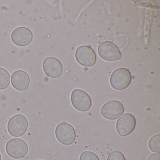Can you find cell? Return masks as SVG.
Segmentation results:
<instances>
[{"label": "cell", "instance_id": "2", "mask_svg": "<svg viewBox=\"0 0 160 160\" xmlns=\"http://www.w3.org/2000/svg\"><path fill=\"white\" fill-rule=\"evenodd\" d=\"M132 80L131 72L128 69L120 68L114 71L110 78L111 87L117 90L124 89L128 87Z\"/></svg>", "mask_w": 160, "mask_h": 160}, {"label": "cell", "instance_id": "8", "mask_svg": "<svg viewBox=\"0 0 160 160\" xmlns=\"http://www.w3.org/2000/svg\"><path fill=\"white\" fill-rule=\"evenodd\" d=\"M136 121L132 114L126 113L122 115L117 121L116 130L121 136H126L135 128Z\"/></svg>", "mask_w": 160, "mask_h": 160}, {"label": "cell", "instance_id": "1", "mask_svg": "<svg viewBox=\"0 0 160 160\" xmlns=\"http://www.w3.org/2000/svg\"><path fill=\"white\" fill-rule=\"evenodd\" d=\"M28 127L27 118L22 114H17L11 118L7 129L9 134L14 137L22 136L27 132Z\"/></svg>", "mask_w": 160, "mask_h": 160}, {"label": "cell", "instance_id": "7", "mask_svg": "<svg viewBox=\"0 0 160 160\" xmlns=\"http://www.w3.org/2000/svg\"><path fill=\"white\" fill-rule=\"evenodd\" d=\"M75 58L79 64L85 67H92L96 63V54L93 49L88 46L78 47L76 51Z\"/></svg>", "mask_w": 160, "mask_h": 160}, {"label": "cell", "instance_id": "14", "mask_svg": "<svg viewBox=\"0 0 160 160\" xmlns=\"http://www.w3.org/2000/svg\"><path fill=\"white\" fill-rule=\"evenodd\" d=\"M149 148L152 152H160V134L155 135L150 139L148 144Z\"/></svg>", "mask_w": 160, "mask_h": 160}, {"label": "cell", "instance_id": "11", "mask_svg": "<svg viewBox=\"0 0 160 160\" xmlns=\"http://www.w3.org/2000/svg\"><path fill=\"white\" fill-rule=\"evenodd\" d=\"M43 69L48 76L53 78L59 77L63 71L61 62L54 57H48L44 60Z\"/></svg>", "mask_w": 160, "mask_h": 160}, {"label": "cell", "instance_id": "18", "mask_svg": "<svg viewBox=\"0 0 160 160\" xmlns=\"http://www.w3.org/2000/svg\"><path fill=\"white\" fill-rule=\"evenodd\" d=\"M0 160H2V156L1 153H0Z\"/></svg>", "mask_w": 160, "mask_h": 160}, {"label": "cell", "instance_id": "15", "mask_svg": "<svg viewBox=\"0 0 160 160\" xmlns=\"http://www.w3.org/2000/svg\"><path fill=\"white\" fill-rule=\"evenodd\" d=\"M79 160H100V159L94 152L87 151L81 153Z\"/></svg>", "mask_w": 160, "mask_h": 160}, {"label": "cell", "instance_id": "9", "mask_svg": "<svg viewBox=\"0 0 160 160\" xmlns=\"http://www.w3.org/2000/svg\"><path fill=\"white\" fill-rule=\"evenodd\" d=\"M124 112V107L121 103L118 101H108L103 105L101 109L102 116L108 120L117 119Z\"/></svg>", "mask_w": 160, "mask_h": 160}, {"label": "cell", "instance_id": "17", "mask_svg": "<svg viewBox=\"0 0 160 160\" xmlns=\"http://www.w3.org/2000/svg\"><path fill=\"white\" fill-rule=\"evenodd\" d=\"M148 160H160V153H152L148 157Z\"/></svg>", "mask_w": 160, "mask_h": 160}, {"label": "cell", "instance_id": "3", "mask_svg": "<svg viewBox=\"0 0 160 160\" xmlns=\"http://www.w3.org/2000/svg\"><path fill=\"white\" fill-rule=\"evenodd\" d=\"M5 149L8 155L15 159L23 158L28 152V147L26 141L19 138L9 140L6 144Z\"/></svg>", "mask_w": 160, "mask_h": 160}, {"label": "cell", "instance_id": "6", "mask_svg": "<svg viewBox=\"0 0 160 160\" xmlns=\"http://www.w3.org/2000/svg\"><path fill=\"white\" fill-rule=\"evenodd\" d=\"M98 52L102 59L107 61L118 60L122 58L118 48L115 44L108 41L102 42L99 45Z\"/></svg>", "mask_w": 160, "mask_h": 160}, {"label": "cell", "instance_id": "13", "mask_svg": "<svg viewBox=\"0 0 160 160\" xmlns=\"http://www.w3.org/2000/svg\"><path fill=\"white\" fill-rule=\"evenodd\" d=\"M11 77L9 72L4 68L0 67V90L7 88L10 84Z\"/></svg>", "mask_w": 160, "mask_h": 160}, {"label": "cell", "instance_id": "4", "mask_svg": "<svg viewBox=\"0 0 160 160\" xmlns=\"http://www.w3.org/2000/svg\"><path fill=\"white\" fill-rule=\"evenodd\" d=\"M55 135L61 144L70 145L76 139V132L73 126L67 122H61L56 127Z\"/></svg>", "mask_w": 160, "mask_h": 160}, {"label": "cell", "instance_id": "16", "mask_svg": "<svg viewBox=\"0 0 160 160\" xmlns=\"http://www.w3.org/2000/svg\"><path fill=\"white\" fill-rule=\"evenodd\" d=\"M107 160H125L123 154L120 152L115 151L109 153Z\"/></svg>", "mask_w": 160, "mask_h": 160}, {"label": "cell", "instance_id": "12", "mask_svg": "<svg viewBox=\"0 0 160 160\" xmlns=\"http://www.w3.org/2000/svg\"><path fill=\"white\" fill-rule=\"evenodd\" d=\"M12 86L17 90L24 91L30 84L29 76L23 70H17L13 73L11 77Z\"/></svg>", "mask_w": 160, "mask_h": 160}, {"label": "cell", "instance_id": "10", "mask_svg": "<svg viewBox=\"0 0 160 160\" xmlns=\"http://www.w3.org/2000/svg\"><path fill=\"white\" fill-rule=\"evenodd\" d=\"M33 34L29 29L26 27H19L15 29L11 34V39L18 46L25 47L31 43Z\"/></svg>", "mask_w": 160, "mask_h": 160}, {"label": "cell", "instance_id": "5", "mask_svg": "<svg viewBox=\"0 0 160 160\" xmlns=\"http://www.w3.org/2000/svg\"><path fill=\"white\" fill-rule=\"evenodd\" d=\"M71 102L75 109L81 112L88 111L91 107L92 101L89 95L78 89H75L72 92Z\"/></svg>", "mask_w": 160, "mask_h": 160}]
</instances>
